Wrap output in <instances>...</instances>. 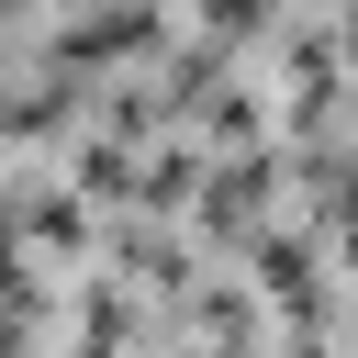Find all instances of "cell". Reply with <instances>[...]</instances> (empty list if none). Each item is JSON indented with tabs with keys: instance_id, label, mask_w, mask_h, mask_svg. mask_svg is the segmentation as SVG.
Listing matches in <instances>:
<instances>
[]
</instances>
